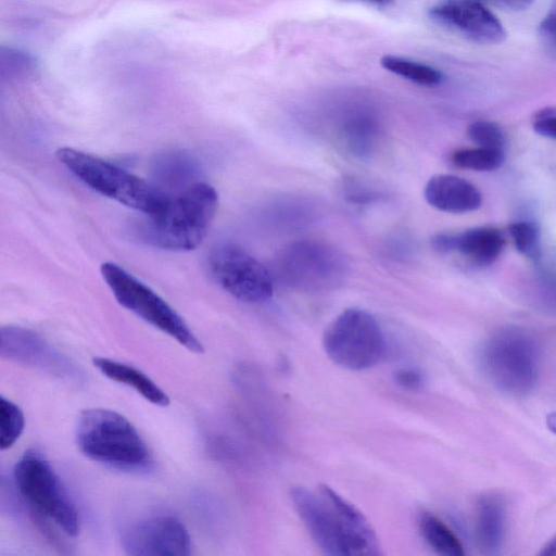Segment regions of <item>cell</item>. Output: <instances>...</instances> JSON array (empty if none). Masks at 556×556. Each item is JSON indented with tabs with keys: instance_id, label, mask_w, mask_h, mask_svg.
<instances>
[{
	"instance_id": "d6986e66",
	"label": "cell",
	"mask_w": 556,
	"mask_h": 556,
	"mask_svg": "<svg viewBox=\"0 0 556 556\" xmlns=\"http://www.w3.org/2000/svg\"><path fill=\"white\" fill-rule=\"evenodd\" d=\"M380 63L387 71L422 86H435L443 78L438 70L400 56L386 55Z\"/></svg>"
},
{
	"instance_id": "603a6c76",
	"label": "cell",
	"mask_w": 556,
	"mask_h": 556,
	"mask_svg": "<svg viewBox=\"0 0 556 556\" xmlns=\"http://www.w3.org/2000/svg\"><path fill=\"white\" fill-rule=\"evenodd\" d=\"M193 169L194 164L191 159L181 153H172L156 161L155 170L162 177V181L177 184L188 180V176H192Z\"/></svg>"
},
{
	"instance_id": "484cf974",
	"label": "cell",
	"mask_w": 556,
	"mask_h": 556,
	"mask_svg": "<svg viewBox=\"0 0 556 556\" xmlns=\"http://www.w3.org/2000/svg\"><path fill=\"white\" fill-rule=\"evenodd\" d=\"M395 383L407 391H418L422 389L426 378L425 374L416 367H402L394 371Z\"/></svg>"
},
{
	"instance_id": "e0dca14e",
	"label": "cell",
	"mask_w": 556,
	"mask_h": 556,
	"mask_svg": "<svg viewBox=\"0 0 556 556\" xmlns=\"http://www.w3.org/2000/svg\"><path fill=\"white\" fill-rule=\"evenodd\" d=\"M92 363L105 377L131 387L150 403L162 407L169 405L166 392L140 369L106 357H94Z\"/></svg>"
},
{
	"instance_id": "6da1fadb",
	"label": "cell",
	"mask_w": 556,
	"mask_h": 556,
	"mask_svg": "<svg viewBox=\"0 0 556 556\" xmlns=\"http://www.w3.org/2000/svg\"><path fill=\"white\" fill-rule=\"evenodd\" d=\"M293 506L316 545L328 555L376 556L378 536L364 514L329 485L295 486Z\"/></svg>"
},
{
	"instance_id": "52a82bcc",
	"label": "cell",
	"mask_w": 556,
	"mask_h": 556,
	"mask_svg": "<svg viewBox=\"0 0 556 556\" xmlns=\"http://www.w3.org/2000/svg\"><path fill=\"white\" fill-rule=\"evenodd\" d=\"M100 269L105 283L122 306L187 350L198 354L204 352L203 344L184 318L151 288L113 262L103 263Z\"/></svg>"
},
{
	"instance_id": "ffe728a7",
	"label": "cell",
	"mask_w": 556,
	"mask_h": 556,
	"mask_svg": "<svg viewBox=\"0 0 556 556\" xmlns=\"http://www.w3.org/2000/svg\"><path fill=\"white\" fill-rule=\"evenodd\" d=\"M452 163L465 169L485 172L498 168L504 162L503 149L479 147L459 149L452 153Z\"/></svg>"
},
{
	"instance_id": "f1b7e54d",
	"label": "cell",
	"mask_w": 556,
	"mask_h": 556,
	"mask_svg": "<svg viewBox=\"0 0 556 556\" xmlns=\"http://www.w3.org/2000/svg\"><path fill=\"white\" fill-rule=\"evenodd\" d=\"M482 1V0H481ZM493 3H497L504 7H508L511 9H526L530 7L533 2V0H488Z\"/></svg>"
},
{
	"instance_id": "cb8c5ba5",
	"label": "cell",
	"mask_w": 556,
	"mask_h": 556,
	"mask_svg": "<svg viewBox=\"0 0 556 556\" xmlns=\"http://www.w3.org/2000/svg\"><path fill=\"white\" fill-rule=\"evenodd\" d=\"M516 249L525 256L536 260L541 255L538 227L530 222H517L509 226Z\"/></svg>"
},
{
	"instance_id": "4dcf8cb0",
	"label": "cell",
	"mask_w": 556,
	"mask_h": 556,
	"mask_svg": "<svg viewBox=\"0 0 556 556\" xmlns=\"http://www.w3.org/2000/svg\"><path fill=\"white\" fill-rule=\"evenodd\" d=\"M546 426L553 433L556 434V410L549 413L546 416Z\"/></svg>"
},
{
	"instance_id": "8992f818",
	"label": "cell",
	"mask_w": 556,
	"mask_h": 556,
	"mask_svg": "<svg viewBox=\"0 0 556 556\" xmlns=\"http://www.w3.org/2000/svg\"><path fill=\"white\" fill-rule=\"evenodd\" d=\"M13 480L33 513L46 517L68 536L78 535L75 503L45 455L35 448L25 451L14 466Z\"/></svg>"
},
{
	"instance_id": "2e32d148",
	"label": "cell",
	"mask_w": 556,
	"mask_h": 556,
	"mask_svg": "<svg viewBox=\"0 0 556 556\" xmlns=\"http://www.w3.org/2000/svg\"><path fill=\"white\" fill-rule=\"evenodd\" d=\"M506 506L497 494L481 495L477 503L476 536L482 553L497 554L504 542Z\"/></svg>"
},
{
	"instance_id": "9a60e30c",
	"label": "cell",
	"mask_w": 556,
	"mask_h": 556,
	"mask_svg": "<svg viewBox=\"0 0 556 556\" xmlns=\"http://www.w3.org/2000/svg\"><path fill=\"white\" fill-rule=\"evenodd\" d=\"M424 197L432 207L453 214L476 211L482 203L481 193L472 184L451 174L431 176Z\"/></svg>"
},
{
	"instance_id": "9c48e42d",
	"label": "cell",
	"mask_w": 556,
	"mask_h": 556,
	"mask_svg": "<svg viewBox=\"0 0 556 556\" xmlns=\"http://www.w3.org/2000/svg\"><path fill=\"white\" fill-rule=\"evenodd\" d=\"M345 266L337 250L315 241L292 243L277 258L279 277L290 287L306 291L324 290L340 283Z\"/></svg>"
},
{
	"instance_id": "ac0fdd59",
	"label": "cell",
	"mask_w": 556,
	"mask_h": 556,
	"mask_svg": "<svg viewBox=\"0 0 556 556\" xmlns=\"http://www.w3.org/2000/svg\"><path fill=\"white\" fill-rule=\"evenodd\" d=\"M417 523L421 538L437 554L443 556H463L465 554L458 536L432 513L421 511Z\"/></svg>"
},
{
	"instance_id": "30bf717a",
	"label": "cell",
	"mask_w": 556,
	"mask_h": 556,
	"mask_svg": "<svg viewBox=\"0 0 556 556\" xmlns=\"http://www.w3.org/2000/svg\"><path fill=\"white\" fill-rule=\"evenodd\" d=\"M208 271L216 283L239 301L261 303L273 294L269 270L233 243H224L210 253Z\"/></svg>"
},
{
	"instance_id": "5bb4252c",
	"label": "cell",
	"mask_w": 556,
	"mask_h": 556,
	"mask_svg": "<svg viewBox=\"0 0 556 556\" xmlns=\"http://www.w3.org/2000/svg\"><path fill=\"white\" fill-rule=\"evenodd\" d=\"M502 232L491 227H477L457 235L440 233L432 238L433 248L442 253L457 251L477 265H489L504 248Z\"/></svg>"
},
{
	"instance_id": "4fadbf2b",
	"label": "cell",
	"mask_w": 556,
	"mask_h": 556,
	"mask_svg": "<svg viewBox=\"0 0 556 556\" xmlns=\"http://www.w3.org/2000/svg\"><path fill=\"white\" fill-rule=\"evenodd\" d=\"M429 15L480 43H498L506 31L497 17L481 0H444L432 7Z\"/></svg>"
},
{
	"instance_id": "4316f807",
	"label": "cell",
	"mask_w": 556,
	"mask_h": 556,
	"mask_svg": "<svg viewBox=\"0 0 556 556\" xmlns=\"http://www.w3.org/2000/svg\"><path fill=\"white\" fill-rule=\"evenodd\" d=\"M533 129L543 137L556 140V108L539 110L533 116Z\"/></svg>"
},
{
	"instance_id": "d4e9b609",
	"label": "cell",
	"mask_w": 556,
	"mask_h": 556,
	"mask_svg": "<svg viewBox=\"0 0 556 556\" xmlns=\"http://www.w3.org/2000/svg\"><path fill=\"white\" fill-rule=\"evenodd\" d=\"M469 139L484 148L503 149L505 137L498 125L489 121H477L468 126Z\"/></svg>"
},
{
	"instance_id": "1f68e13d",
	"label": "cell",
	"mask_w": 556,
	"mask_h": 556,
	"mask_svg": "<svg viewBox=\"0 0 556 556\" xmlns=\"http://www.w3.org/2000/svg\"><path fill=\"white\" fill-rule=\"evenodd\" d=\"M362 1H367V2H371V3H376V4H388V3L392 2V0H362Z\"/></svg>"
},
{
	"instance_id": "8fae6325",
	"label": "cell",
	"mask_w": 556,
	"mask_h": 556,
	"mask_svg": "<svg viewBox=\"0 0 556 556\" xmlns=\"http://www.w3.org/2000/svg\"><path fill=\"white\" fill-rule=\"evenodd\" d=\"M122 545L134 556H187L191 554L188 529L170 515L153 516L130 526Z\"/></svg>"
},
{
	"instance_id": "7c38bea8",
	"label": "cell",
	"mask_w": 556,
	"mask_h": 556,
	"mask_svg": "<svg viewBox=\"0 0 556 556\" xmlns=\"http://www.w3.org/2000/svg\"><path fill=\"white\" fill-rule=\"evenodd\" d=\"M0 355L59 378H71L77 374L76 367L65 355L37 332L20 326L1 328Z\"/></svg>"
},
{
	"instance_id": "3957f363",
	"label": "cell",
	"mask_w": 556,
	"mask_h": 556,
	"mask_svg": "<svg viewBox=\"0 0 556 556\" xmlns=\"http://www.w3.org/2000/svg\"><path fill=\"white\" fill-rule=\"evenodd\" d=\"M76 443L86 457L118 470L139 472L152 464L151 452L134 425L111 409L83 410Z\"/></svg>"
},
{
	"instance_id": "ba28073f",
	"label": "cell",
	"mask_w": 556,
	"mask_h": 556,
	"mask_svg": "<svg viewBox=\"0 0 556 556\" xmlns=\"http://www.w3.org/2000/svg\"><path fill=\"white\" fill-rule=\"evenodd\" d=\"M323 348L327 356L348 370H364L384 355L386 339L377 319L356 307L341 312L325 329Z\"/></svg>"
},
{
	"instance_id": "7402d4cb",
	"label": "cell",
	"mask_w": 556,
	"mask_h": 556,
	"mask_svg": "<svg viewBox=\"0 0 556 556\" xmlns=\"http://www.w3.org/2000/svg\"><path fill=\"white\" fill-rule=\"evenodd\" d=\"M36 70L35 59L27 52L4 48L0 50V75L9 81L25 79Z\"/></svg>"
},
{
	"instance_id": "f546056e",
	"label": "cell",
	"mask_w": 556,
	"mask_h": 556,
	"mask_svg": "<svg viewBox=\"0 0 556 556\" xmlns=\"http://www.w3.org/2000/svg\"><path fill=\"white\" fill-rule=\"evenodd\" d=\"M542 556H556V534L542 547Z\"/></svg>"
},
{
	"instance_id": "83f0119b",
	"label": "cell",
	"mask_w": 556,
	"mask_h": 556,
	"mask_svg": "<svg viewBox=\"0 0 556 556\" xmlns=\"http://www.w3.org/2000/svg\"><path fill=\"white\" fill-rule=\"evenodd\" d=\"M539 35L547 50L556 54V0L539 25Z\"/></svg>"
},
{
	"instance_id": "277c9868",
	"label": "cell",
	"mask_w": 556,
	"mask_h": 556,
	"mask_svg": "<svg viewBox=\"0 0 556 556\" xmlns=\"http://www.w3.org/2000/svg\"><path fill=\"white\" fill-rule=\"evenodd\" d=\"M481 367L500 391L522 396L539 381L541 349L536 338L519 327H505L492 333L480 351Z\"/></svg>"
},
{
	"instance_id": "5b68a950",
	"label": "cell",
	"mask_w": 556,
	"mask_h": 556,
	"mask_svg": "<svg viewBox=\"0 0 556 556\" xmlns=\"http://www.w3.org/2000/svg\"><path fill=\"white\" fill-rule=\"evenodd\" d=\"M59 162L96 192L150 215L165 203L168 193L140 177L84 151L63 147Z\"/></svg>"
},
{
	"instance_id": "7a4b0ae2",
	"label": "cell",
	"mask_w": 556,
	"mask_h": 556,
	"mask_svg": "<svg viewBox=\"0 0 556 556\" xmlns=\"http://www.w3.org/2000/svg\"><path fill=\"white\" fill-rule=\"evenodd\" d=\"M218 205L216 190L194 181L175 194L168 193L163 206L146 215L139 225L140 239L153 247L190 251L204 240Z\"/></svg>"
},
{
	"instance_id": "44dd1931",
	"label": "cell",
	"mask_w": 556,
	"mask_h": 556,
	"mask_svg": "<svg viewBox=\"0 0 556 556\" xmlns=\"http://www.w3.org/2000/svg\"><path fill=\"white\" fill-rule=\"evenodd\" d=\"M25 427L22 409L11 400L0 396V448H10L21 437Z\"/></svg>"
}]
</instances>
